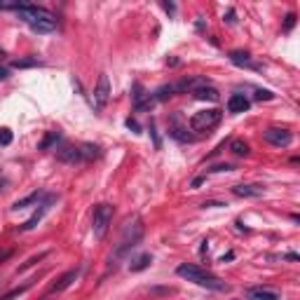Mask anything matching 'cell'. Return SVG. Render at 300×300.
<instances>
[{"instance_id":"obj_9","label":"cell","mask_w":300,"mask_h":300,"mask_svg":"<svg viewBox=\"0 0 300 300\" xmlns=\"http://www.w3.org/2000/svg\"><path fill=\"white\" fill-rule=\"evenodd\" d=\"M52 202H57V195H45V200L40 202V209H38V211H35L33 216L28 218V221H26L24 225H21V230H33L35 225L40 223L42 221V216H45V214H47V209H50V204Z\"/></svg>"},{"instance_id":"obj_8","label":"cell","mask_w":300,"mask_h":300,"mask_svg":"<svg viewBox=\"0 0 300 300\" xmlns=\"http://www.w3.org/2000/svg\"><path fill=\"white\" fill-rule=\"evenodd\" d=\"M57 157L61 162H66V164H80V162H84L80 146H61L57 150Z\"/></svg>"},{"instance_id":"obj_7","label":"cell","mask_w":300,"mask_h":300,"mask_svg":"<svg viewBox=\"0 0 300 300\" xmlns=\"http://www.w3.org/2000/svg\"><path fill=\"white\" fill-rule=\"evenodd\" d=\"M94 108L96 110H103L108 106V99H110V80L108 75H99V82L94 87Z\"/></svg>"},{"instance_id":"obj_4","label":"cell","mask_w":300,"mask_h":300,"mask_svg":"<svg viewBox=\"0 0 300 300\" xmlns=\"http://www.w3.org/2000/svg\"><path fill=\"white\" fill-rule=\"evenodd\" d=\"M221 120H223V110L218 108H209V110H200V113H195L190 117V129L192 132H211L214 127L221 125Z\"/></svg>"},{"instance_id":"obj_32","label":"cell","mask_w":300,"mask_h":300,"mask_svg":"<svg viewBox=\"0 0 300 300\" xmlns=\"http://www.w3.org/2000/svg\"><path fill=\"white\" fill-rule=\"evenodd\" d=\"M225 21H227V24H234V9H227V14H225Z\"/></svg>"},{"instance_id":"obj_2","label":"cell","mask_w":300,"mask_h":300,"mask_svg":"<svg viewBox=\"0 0 300 300\" xmlns=\"http://www.w3.org/2000/svg\"><path fill=\"white\" fill-rule=\"evenodd\" d=\"M176 275L185 277L188 282L200 284V286H204V289H211V291H227V289H230V286H227L225 282H221L216 275H211V272H207L204 267L192 265V263H183V265H178V267H176Z\"/></svg>"},{"instance_id":"obj_18","label":"cell","mask_w":300,"mask_h":300,"mask_svg":"<svg viewBox=\"0 0 300 300\" xmlns=\"http://www.w3.org/2000/svg\"><path fill=\"white\" fill-rule=\"evenodd\" d=\"M150 263H152V256H150V253H141L139 258H134L132 263H129V270H132V272H141V270L150 267Z\"/></svg>"},{"instance_id":"obj_30","label":"cell","mask_w":300,"mask_h":300,"mask_svg":"<svg viewBox=\"0 0 300 300\" xmlns=\"http://www.w3.org/2000/svg\"><path fill=\"white\" fill-rule=\"evenodd\" d=\"M127 127H129V129H132V132H141V127H139V122H136V120H132V117H129V120H127Z\"/></svg>"},{"instance_id":"obj_26","label":"cell","mask_w":300,"mask_h":300,"mask_svg":"<svg viewBox=\"0 0 300 300\" xmlns=\"http://www.w3.org/2000/svg\"><path fill=\"white\" fill-rule=\"evenodd\" d=\"M256 99L258 101H272L275 99V94L267 92V89H256Z\"/></svg>"},{"instance_id":"obj_17","label":"cell","mask_w":300,"mask_h":300,"mask_svg":"<svg viewBox=\"0 0 300 300\" xmlns=\"http://www.w3.org/2000/svg\"><path fill=\"white\" fill-rule=\"evenodd\" d=\"M192 96H195V99H200V101H218V89H216V87H211V84H207V87L195 89Z\"/></svg>"},{"instance_id":"obj_21","label":"cell","mask_w":300,"mask_h":300,"mask_svg":"<svg viewBox=\"0 0 300 300\" xmlns=\"http://www.w3.org/2000/svg\"><path fill=\"white\" fill-rule=\"evenodd\" d=\"M61 141V134L59 132H50L45 139H42V143H40V150H50L52 146H57V143Z\"/></svg>"},{"instance_id":"obj_28","label":"cell","mask_w":300,"mask_h":300,"mask_svg":"<svg viewBox=\"0 0 300 300\" xmlns=\"http://www.w3.org/2000/svg\"><path fill=\"white\" fill-rule=\"evenodd\" d=\"M293 26H296V14H289V17H286V21H284V31H291Z\"/></svg>"},{"instance_id":"obj_12","label":"cell","mask_w":300,"mask_h":300,"mask_svg":"<svg viewBox=\"0 0 300 300\" xmlns=\"http://www.w3.org/2000/svg\"><path fill=\"white\" fill-rule=\"evenodd\" d=\"M263 192L265 190H263L260 185H249V183L234 185L232 188V195H237V197H260Z\"/></svg>"},{"instance_id":"obj_23","label":"cell","mask_w":300,"mask_h":300,"mask_svg":"<svg viewBox=\"0 0 300 300\" xmlns=\"http://www.w3.org/2000/svg\"><path fill=\"white\" fill-rule=\"evenodd\" d=\"M38 64H40L38 59H17V61H12V68H31Z\"/></svg>"},{"instance_id":"obj_11","label":"cell","mask_w":300,"mask_h":300,"mask_svg":"<svg viewBox=\"0 0 300 300\" xmlns=\"http://www.w3.org/2000/svg\"><path fill=\"white\" fill-rule=\"evenodd\" d=\"M251 106V101L244 96V94H232L230 99H227V113H246Z\"/></svg>"},{"instance_id":"obj_24","label":"cell","mask_w":300,"mask_h":300,"mask_svg":"<svg viewBox=\"0 0 300 300\" xmlns=\"http://www.w3.org/2000/svg\"><path fill=\"white\" fill-rule=\"evenodd\" d=\"M45 256H47V251H42V253H38V256H33V258H28V260H26V263H24V265L19 267V272H24L26 267L35 265V263H38V260H42V258H45Z\"/></svg>"},{"instance_id":"obj_6","label":"cell","mask_w":300,"mask_h":300,"mask_svg":"<svg viewBox=\"0 0 300 300\" xmlns=\"http://www.w3.org/2000/svg\"><path fill=\"white\" fill-rule=\"evenodd\" d=\"M263 139H265L270 146H275V148H289L293 141V134L289 129H279V127H270L263 132Z\"/></svg>"},{"instance_id":"obj_34","label":"cell","mask_w":300,"mask_h":300,"mask_svg":"<svg viewBox=\"0 0 300 300\" xmlns=\"http://www.w3.org/2000/svg\"><path fill=\"white\" fill-rule=\"evenodd\" d=\"M232 258H234V253H232V251H230V253H225L223 258H221V263H225V260H232Z\"/></svg>"},{"instance_id":"obj_27","label":"cell","mask_w":300,"mask_h":300,"mask_svg":"<svg viewBox=\"0 0 300 300\" xmlns=\"http://www.w3.org/2000/svg\"><path fill=\"white\" fill-rule=\"evenodd\" d=\"M150 293H152V296H174L176 289L174 286H169V289H150Z\"/></svg>"},{"instance_id":"obj_35","label":"cell","mask_w":300,"mask_h":300,"mask_svg":"<svg viewBox=\"0 0 300 300\" xmlns=\"http://www.w3.org/2000/svg\"><path fill=\"white\" fill-rule=\"evenodd\" d=\"M2 59H5V50H2V47H0V61H2Z\"/></svg>"},{"instance_id":"obj_29","label":"cell","mask_w":300,"mask_h":300,"mask_svg":"<svg viewBox=\"0 0 300 300\" xmlns=\"http://www.w3.org/2000/svg\"><path fill=\"white\" fill-rule=\"evenodd\" d=\"M232 164H218V167H211L209 171H232Z\"/></svg>"},{"instance_id":"obj_25","label":"cell","mask_w":300,"mask_h":300,"mask_svg":"<svg viewBox=\"0 0 300 300\" xmlns=\"http://www.w3.org/2000/svg\"><path fill=\"white\" fill-rule=\"evenodd\" d=\"M12 143V132L9 129H0V146H9Z\"/></svg>"},{"instance_id":"obj_19","label":"cell","mask_w":300,"mask_h":300,"mask_svg":"<svg viewBox=\"0 0 300 300\" xmlns=\"http://www.w3.org/2000/svg\"><path fill=\"white\" fill-rule=\"evenodd\" d=\"M230 152H234L237 157H246L251 152V148H249V143L246 141H239V139H234L232 143H230Z\"/></svg>"},{"instance_id":"obj_1","label":"cell","mask_w":300,"mask_h":300,"mask_svg":"<svg viewBox=\"0 0 300 300\" xmlns=\"http://www.w3.org/2000/svg\"><path fill=\"white\" fill-rule=\"evenodd\" d=\"M0 9H12L17 12L19 19L28 24L38 33H52L57 28V17L52 14L50 9L38 7L33 2H0Z\"/></svg>"},{"instance_id":"obj_13","label":"cell","mask_w":300,"mask_h":300,"mask_svg":"<svg viewBox=\"0 0 300 300\" xmlns=\"http://www.w3.org/2000/svg\"><path fill=\"white\" fill-rule=\"evenodd\" d=\"M230 61H232L234 66H249V68H256V64H253L251 54H249V52H244V50H234V52H230Z\"/></svg>"},{"instance_id":"obj_14","label":"cell","mask_w":300,"mask_h":300,"mask_svg":"<svg viewBox=\"0 0 300 300\" xmlns=\"http://www.w3.org/2000/svg\"><path fill=\"white\" fill-rule=\"evenodd\" d=\"M249 296L253 300H279V293L272 289H263V286H253L249 289Z\"/></svg>"},{"instance_id":"obj_15","label":"cell","mask_w":300,"mask_h":300,"mask_svg":"<svg viewBox=\"0 0 300 300\" xmlns=\"http://www.w3.org/2000/svg\"><path fill=\"white\" fill-rule=\"evenodd\" d=\"M40 200H45V192L35 190V192H31L28 197H24V200H17L14 204H12V209H14V211H19V209H26V207H31V204H38Z\"/></svg>"},{"instance_id":"obj_31","label":"cell","mask_w":300,"mask_h":300,"mask_svg":"<svg viewBox=\"0 0 300 300\" xmlns=\"http://www.w3.org/2000/svg\"><path fill=\"white\" fill-rule=\"evenodd\" d=\"M202 207H211V209H218V207H225L223 202H204Z\"/></svg>"},{"instance_id":"obj_20","label":"cell","mask_w":300,"mask_h":300,"mask_svg":"<svg viewBox=\"0 0 300 300\" xmlns=\"http://www.w3.org/2000/svg\"><path fill=\"white\" fill-rule=\"evenodd\" d=\"M80 150H82L84 162H89V159H96V157L101 155V148H99V146H94V143H82V146H80Z\"/></svg>"},{"instance_id":"obj_10","label":"cell","mask_w":300,"mask_h":300,"mask_svg":"<svg viewBox=\"0 0 300 300\" xmlns=\"http://www.w3.org/2000/svg\"><path fill=\"white\" fill-rule=\"evenodd\" d=\"M77 275H80V267H75V270H68L66 275H61L59 277V282L57 284H52L50 286V293H61V291H66L68 286L77 279Z\"/></svg>"},{"instance_id":"obj_33","label":"cell","mask_w":300,"mask_h":300,"mask_svg":"<svg viewBox=\"0 0 300 300\" xmlns=\"http://www.w3.org/2000/svg\"><path fill=\"white\" fill-rule=\"evenodd\" d=\"M7 77H9V71L0 66V82H2V80H7Z\"/></svg>"},{"instance_id":"obj_22","label":"cell","mask_w":300,"mask_h":300,"mask_svg":"<svg viewBox=\"0 0 300 300\" xmlns=\"http://www.w3.org/2000/svg\"><path fill=\"white\" fill-rule=\"evenodd\" d=\"M31 286H33V282H26L24 286H19V289H12L7 296H2L0 300H14V298H19V296H21V293H26L28 289H31Z\"/></svg>"},{"instance_id":"obj_5","label":"cell","mask_w":300,"mask_h":300,"mask_svg":"<svg viewBox=\"0 0 300 300\" xmlns=\"http://www.w3.org/2000/svg\"><path fill=\"white\" fill-rule=\"evenodd\" d=\"M141 237H143V223L141 221H136V223L132 225V227H127L125 230V237H122V242H120V246L115 249V253H113V258H110V263L113 260H120V258H125L127 253L136 246V244L141 242Z\"/></svg>"},{"instance_id":"obj_16","label":"cell","mask_w":300,"mask_h":300,"mask_svg":"<svg viewBox=\"0 0 300 300\" xmlns=\"http://www.w3.org/2000/svg\"><path fill=\"white\" fill-rule=\"evenodd\" d=\"M178 94V87H176V82H171V84H162L157 92L152 94V99H155V103L157 101H167V99H171V96H176Z\"/></svg>"},{"instance_id":"obj_3","label":"cell","mask_w":300,"mask_h":300,"mask_svg":"<svg viewBox=\"0 0 300 300\" xmlns=\"http://www.w3.org/2000/svg\"><path fill=\"white\" fill-rule=\"evenodd\" d=\"M113 214H115V209L110 207V204H96L94 207V214H92V232L96 239H103L106 232H108L110 223H113Z\"/></svg>"}]
</instances>
